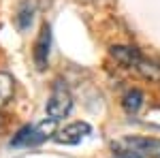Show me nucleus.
<instances>
[{
  "label": "nucleus",
  "instance_id": "9",
  "mask_svg": "<svg viewBox=\"0 0 160 158\" xmlns=\"http://www.w3.org/2000/svg\"><path fill=\"white\" fill-rule=\"evenodd\" d=\"M143 105V92L141 90H128L126 94H124V109L130 111V113H135L139 111V107Z\"/></svg>",
  "mask_w": 160,
  "mask_h": 158
},
{
  "label": "nucleus",
  "instance_id": "7",
  "mask_svg": "<svg viewBox=\"0 0 160 158\" xmlns=\"http://www.w3.org/2000/svg\"><path fill=\"white\" fill-rule=\"evenodd\" d=\"M32 15H34V4L30 2V0H26V2H22L19 7H17V15H15V26L22 30V32H26L28 28H30V24H32Z\"/></svg>",
  "mask_w": 160,
  "mask_h": 158
},
{
  "label": "nucleus",
  "instance_id": "6",
  "mask_svg": "<svg viewBox=\"0 0 160 158\" xmlns=\"http://www.w3.org/2000/svg\"><path fill=\"white\" fill-rule=\"evenodd\" d=\"M58 133L56 130V120H43L41 124L37 126H32V130H30V137H28V141H26V145H37V143H43L45 139H49L53 135Z\"/></svg>",
  "mask_w": 160,
  "mask_h": 158
},
{
  "label": "nucleus",
  "instance_id": "11",
  "mask_svg": "<svg viewBox=\"0 0 160 158\" xmlns=\"http://www.w3.org/2000/svg\"><path fill=\"white\" fill-rule=\"evenodd\" d=\"M0 128H2V118H0Z\"/></svg>",
  "mask_w": 160,
  "mask_h": 158
},
{
  "label": "nucleus",
  "instance_id": "8",
  "mask_svg": "<svg viewBox=\"0 0 160 158\" xmlns=\"http://www.w3.org/2000/svg\"><path fill=\"white\" fill-rule=\"evenodd\" d=\"M13 90H15V81L9 73L0 71V107H4L13 98Z\"/></svg>",
  "mask_w": 160,
  "mask_h": 158
},
{
  "label": "nucleus",
  "instance_id": "2",
  "mask_svg": "<svg viewBox=\"0 0 160 158\" xmlns=\"http://www.w3.org/2000/svg\"><path fill=\"white\" fill-rule=\"evenodd\" d=\"M71 109H73V94H71V90L66 88V84L62 79H56V84L51 88L49 100L45 105V111H47V115L51 120L58 122L62 118H66L71 113Z\"/></svg>",
  "mask_w": 160,
  "mask_h": 158
},
{
  "label": "nucleus",
  "instance_id": "3",
  "mask_svg": "<svg viewBox=\"0 0 160 158\" xmlns=\"http://www.w3.org/2000/svg\"><path fill=\"white\" fill-rule=\"evenodd\" d=\"M90 133H92V126H90L88 122H73V124L60 128L58 133L53 135V141L60 143V145H77V143H81V139H86Z\"/></svg>",
  "mask_w": 160,
  "mask_h": 158
},
{
  "label": "nucleus",
  "instance_id": "1",
  "mask_svg": "<svg viewBox=\"0 0 160 158\" xmlns=\"http://www.w3.org/2000/svg\"><path fill=\"white\" fill-rule=\"evenodd\" d=\"M115 158H160V139L126 137L111 143Z\"/></svg>",
  "mask_w": 160,
  "mask_h": 158
},
{
  "label": "nucleus",
  "instance_id": "4",
  "mask_svg": "<svg viewBox=\"0 0 160 158\" xmlns=\"http://www.w3.org/2000/svg\"><path fill=\"white\" fill-rule=\"evenodd\" d=\"M49 47H51V26L43 24L37 41H34V49H32V58H34V64H37L38 71H45V69H47Z\"/></svg>",
  "mask_w": 160,
  "mask_h": 158
},
{
  "label": "nucleus",
  "instance_id": "5",
  "mask_svg": "<svg viewBox=\"0 0 160 158\" xmlns=\"http://www.w3.org/2000/svg\"><path fill=\"white\" fill-rule=\"evenodd\" d=\"M111 56L118 62H122L124 66H135L139 69V64L143 62V56L137 47H130V45H113L111 47Z\"/></svg>",
  "mask_w": 160,
  "mask_h": 158
},
{
  "label": "nucleus",
  "instance_id": "10",
  "mask_svg": "<svg viewBox=\"0 0 160 158\" xmlns=\"http://www.w3.org/2000/svg\"><path fill=\"white\" fill-rule=\"evenodd\" d=\"M30 130H32V126H24V128L11 139V145H26V141H28V137H30Z\"/></svg>",
  "mask_w": 160,
  "mask_h": 158
}]
</instances>
